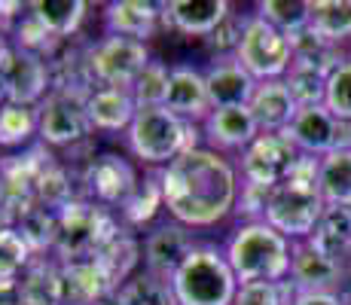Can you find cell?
I'll list each match as a JSON object with an SVG mask.
<instances>
[{
    "mask_svg": "<svg viewBox=\"0 0 351 305\" xmlns=\"http://www.w3.org/2000/svg\"><path fill=\"white\" fill-rule=\"evenodd\" d=\"M10 104V98H6V86H3V80H0V110Z\"/></svg>",
    "mask_w": 351,
    "mask_h": 305,
    "instance_id": "7dc6e473",
    "label": "cell"
},
{
    "mask_svg": "<svg viewBox=\"0 0 351 305\" xmlns=\"http://www.w3.org/2000/svg\"><path fill=\"white\" fill-rule=\"evenodd\" d=\"M296 159H300V150L287 138V132L260 134L241 156V174H245V183L278 186L293 171Z\"/></svg>",
    "mask_w": 351,
    "mask_h": 305,
    "instance_id": "8fae6325",
    "label": "cell"
},
{
    "mask_svg": "<svg viewBox=\"0 0 351 305\" xmlns=\"http://www.w3.org/2000/svg\"><path fill=\"white\" fill-rule=\"evenodd\" d=\"M205 86H208V98L211 107H247L256 92V80L235 58H217L205 73Z\"/></svg>",
    "mask_w": 351,
    "mask_h": 305,
    "instance_id": "ac0fdd59",
    "label": "cell"
},
{
    "mask_svg": "<svg viewBox=\"0 0 351 305\" xmlns=\"http://www.w3.org/2000/svg\"><path fill=\"white\" fill-rule=\"evenodd\" d=\"M235 61L256 83H269V80L287 77L290 64H293V46H290L287 34H281L275 25H269L260 16H251L245 25V34H241Z\"/></svg>",
    "mask_w": 351,
    "mask_h": 305,
    "instance_id": "52a82bcc",
    "label": "cell"
},
{
    "mask_svg": "<svg viewBox=\"0 0 351 305\" xmlns=\"http://www.w3.org/2000/svg\"><path fill=\"white\" fill-rule=\"evenodd\" d=\"M0 305H22L19 302V281H0Z\"/></svg>",
    "mask_w": 351,
    "mask_h": 305,
    "instance_id": "ee69618b",
    "label": "cell"
},
{
    "mask_svg": "<svg viewBox=\"0 0 351 305\" xmlns=\"http://www.w3.org/2000/svg\"><path fill=\"white\" fill-rule=\"evenodd\" d=\"M86 113H89L92 128L101 132H123L132 125L138 104H134L128 89H110V86H95L86 98Z\"/></svg>",
    "mask_w": 351,
    "mask_h": 305,
    "instance_id": "7402d4cb",
    "label": "cell"
},
{
    "mask_svg": "<svg viewBox=\"0 0 351 305\" xmlns=\"http://www.w3.org/2000/svg\"><path fill=\"white\" fill-rule=\"evenodd\" d=\"M199 244L193 241V229L180 223H162L144 239V272L171 284L174 272L184 266V260Z\"/></svg>",
    "mask_w": 351,
    "mask_h": 305,
    "instance_id": "4fadbf2b",
    "label": "cell"
},
{
    "mask_svg": "<svg viewBox=\"0 0 351 305\" xmlns=\"http://www.w3.org/2000/svg\"><path fill=\"white\" fill-rule=\"evenodd\" d=\"M159 208H165V199H162V183H159V171L150 174L138 183L132 195L125 199V205L119 208V217L128 223V226H144L156 217Z\"/></svg>",
    "mask_w": 351,
    "mask_h": 305,
    "instance_id": "4dcf8cb0",
    "label": "cell"
},
{
    "mask_svg": "<svg viewBox=\"0 0 351 305\" xmlns=\"http://www.w3.org/2000/svg\"><path fill=\"white\" fill-rule=\"evenodd\" d=\"M318 171H321L318 156L300 153L287 180L272 189V199H269L266 208V223L290 241L312 239L324 208H327L318 189Z\"/></svg>",
    "mask_w": 351,
    "mask_h": 305,
    "instance_id": "7a4b0ae2",
    "label": "cell"
},
{
    "mask_svg": "<svg viewBox=\"0 0 351 305\" xmlns=\"http://www.w3.org/2000/svg\"><path fill=\"white\" fill-rule=\"evenodd\" d=\"M19 302L22 305H64L62 266L56 260H34L19 278Z\"/></svg>",
    "mask_w": 351,
    "mask_h": 305,
    "instance_id": "603a6c76",
    "label": "cell"
},
{
    "mask_svg": "<svg viewBox=\"0 0 351 305\" xmlns=\"http://www.w3.org/2000/svg\"><path fill=\"white\" fill-rule=\"evenodd\" d=\"M83 183L89 202H98L104 208H123L141 180L134 174V168L128 165V159L117 153H101L86 165Z\"/></svg>",
    "mask_w": 351,
    "mask_h": 305,
    "instance_id": "7c38bea8",
    "label": "cell"
},
{
    "mask_svg": "<svg viewBox=\"0 0 351 305\" xmlns=\"http://www.w3.org/2000/svg\"><path fill=\"white\" fill-rule=\"evenodd\" d=\"M141 260H144V244L134 239V235H128L125 229L95 256V263L101 266V272H104L107 284H110L113 290H123L125 284L138 275Z\"/></svg>",
    "mask_w": 351,
    "mask_h": 305,
    "instance_id": "484cf974",
    "label": "cell"
},
{
    "mask_svg": "<svg viewBox=\"0 0 351 305\" xmlns=\"http://www.w3.org/2000/svg\"><path fill=\"white\" fill-rule=\"evenodd\" d=\"M40 132V113L37 107L25 104H6L0 110V147H25L34 134Z\"/></svg>",
    "mask_w": 351,
    "mask_h": 305,
    "instance_id": "1f68e13d",
    "label": "cell"
},
{
    "mask_svg": "<svg viewBox=\"0 0 351 305\" xmlns=\"http://www.w3.org/2000/svg\"><path fill=\"white\" fill-rule=\"evenodd\" d=\"M226 260L241 284H281L290 278L293 244L266 220L245 223L226 244Z\"/></svg>",
    "mask_w": 351,
    "mask_h": 305,
    "instance_id": "3957f363",
    "label": "cell"
},
{
    "mask_svg": "<svg viewBox=\"0 0 351 305\" xmlns=\"http://www.w3.org/2000/svg\"><path fill=\"white\" fill-rule=\"evenodd\" d=\"M315 250H321L324 256L342 263L348 269V254H351V208L327 205L315 226L312 239H308Z\"/></svg>",
    "mask_w": 351,
    "mask_h": 305,
    "instance_id": "cb8c5ba5",
    "label": "cell"
},
{
    "mask_svg": "<svg viewBox=\"0 0 351 305\" xmlns=\"http://www.w3.org/2000/svg\"><path fill=\"white\" fill-rule=\"evenodd\" d=\"M34 199H37L40 208H49V211H62V208H67L71 202H77L71 174H67L62 165L52 162V165L40 174L37 186H34Z\"/></svg>",
    "mask_w": 351,
    "mask_h": 305,
    "instance_id": "e575fe53",
    "label": "cell"
},
{
    "mask_svg": "<svg viewBox=\"0 0 351 305\" xmlns=\"http://www.w3.org/2000/svg\"><path fill=\"white\" fill-rule=\"evenodd\" d=\"M296 296L293 284H241L232 305H290Z\"/></svg>",
    "mask_w": 351,
    "mask_h": 305,
    "instance_id": "f35d334b",
    "label": "cell"
},
{
    "mask_svg": "<svg viewBox=\"0 0 351 305\" xmlns=\"http://www.w3.org/2000/svg\"><path fill=\"white\" fill-rule=\"evenodd\" d=\"M324 107H327L336 119H351V58L330 73Z\"/></svg>",
    "mask_w": 351,
    "mask_h": 305,
    "instance_id": "ab89813d",
    "label": "cell"
},
{
    "mask_svg": "<svg viewBox=\"0 0 351 305\" xmlns=\"http://www.w3.org/2000/svg\"><path fill=\"white\" fill-rule=\"evenodd\" d=\"M342 296V302H346V305H351V293H339Z\"/></svg>",
    "mask_w": 351,
    "mask_h": 305,
    "instance_id": "c3c4849f",
    "label": "cell"
},
{
    "mask_svg": "<svg viewBox=\"0 0 351 305\" xmlns=\"http://www.w3.org/2000/svg\"><path fill=\"white\" fill-rule=\"evenodd\" d=\"M318 189L324 205L351 208V150H336L321 159Z\"/></svg>",
    "mask_w": 351,
    "mask_h": 305,
    "instance_id": "f1b7e54d",
    "label": "cell"
},
{
    "mask_svg": "<svg viewBox=\"0 0 351 305\" xmlns=\"http://www.w3.org/2000/svg\"><path fill=\"white\" fill-rule=\"evenodd\" d=\"M19 235L25 239V244L31 247V254H43V250H56L58 241V211L34 205L28 214L19 223Z\"/></svg>",
    "mask_w": 351,
    "mask_h": 305,
    "instance_id": "d6a6232c",
    "label": "cell"
},
{
    "mask_svg": "<svg viewBox=\"0 0 351 305\" xmlns=\"http://www.w3.org/2000/svg\"><path fill=\"white\" fill-rule=\"evenodd\" d=\"M0 80L6 86V98L10 104H25V107H40V101L52 92V73L49 61L25 52L19 46H6L0 52Z\"/></svg>",
    "mask_w": 351,
    "mask_h": 305,
    "instance_id": "30bf717a",
    "label": "cell"
},
{
    "mask_svg": "<svg viewBox=\"0 0 351 305\" xmlns=\"http://www.w3.org/2000/svg\"><path fill=\"white\" fill-rule=\"evenodd\" d=\"M287 138L293 141V147L300 153L324 159V156L333 153V147H336V117L324 104L321 107H300V113H296L287 128Z\"/></svg>",
    "mask_w": 351,
    "mask_h": 305,
    "instance_id": "ffe728a7",
    "label": "cell"
},
{
    "mask_svg": "<svg viewBox=\"0 0 351 305\" xmlns=\"http://www.w3.org/2000/svg\"><path fill=\"white\" fill-rule=\"evenodd\" d=\"M86 98L80 92H49L40 101V141L49 147H73L86 141L92 122L86 113Z\"/></svg>",
    "mask_w": 351,
    "mask_h": 305,
    "instance_id": "9c48e42d",
    "label": "cell"
},
{
    "mask_svg": "<svg viewBox=\"0 0 351 305\" xmlns=\"http://www.w3.org/2000/svg\"><path fill=\"white\" fill-rule=\"evenodd\" d=\"M58 266H62L64 305H95L101 296L113 290L95 260L58 263Z\"/></svg>",
    "mask_w": 351,
    "mask_h": 305,
    "instance_id": "d4e9b609",
    "label": "cell"
},
{
    "mask_svg": "<svg viewBox=\"0 0 351 305\" xmlns=\"http://www.w3.org/2000/svg\"><path fill=\"white\" fill-rule=\"evenodd\" d=\"M327 73L318 71L312 64H302V61H293L285 77V86L293 95L296 107H321L324 98H327Z\"/></svg>",
    "mask_w": 351,
    "mask_h": 305,
    "instance_id": "f546056e",
    "label": "cell"
},
{
    "mask_svg": "<svg viewBox=\"0 0 351 305\" xmlns=\"http://www.w3.org/2000/svg\"><path fill=\"white\" fill-rule=\"evenodd\" d=\"M159 183L168 214L186 229L217 226L239 205L235 168L217 150L205 147L180 153L159 171Z\"/></svg>",
    "mask_w": 351,
    "mask_h": 305,
    "instance_id": "6da1fadb",
    "label": "cell"
},
{
    "mask_svg": "<svg viewBox=\"0 0 351 305\" xmlns=\"http://www.w3.org/2000/svg\"><path fill=\"white\" fill-rule=\"evenodd\" d=\"M31 263V247L19 235V229L0 226V281H19Z\"/></svg>",
    "mask_w": 351,
    "mask_h": 305,
    "instance_id": "8d00e7d4",
    "label": "cell"
},
{
    "mask_svg": "<svg viewBox=\"0 0 351 305\" xmlns=\"http://www.w3.org/2000/svg\"><path fill=\"white\" fill-rule=\"evenodd\" d=\"M123 232L110 208L89 199H77L58 211V241L56 263L95 260L117 235Z\"/></svg>",
    "mask_w": 351,
    "mask_h": 305,
    "instance_id": "5b68a950",
    "label": "cell"
},
{
    "mask_svg": "<svg viewBox=\"0 0 351 305\" xmlns=\"http://www.w3.org/2000/svg\"><path fill=\"white\" fill-rule=\"evenodd\" d=\"M348 269L342 263L324 256L308 241L293 244V263H290V284L296 293H333L342 287Z\"/></svg>",
    "mask_w": 351,
    "mask_h": 305,
    "instance_id": "5bb4252c",
    "label": "cell"
},
{
    "mask_svg": "<svg viewBox=\"0 0 351 305\" xmlns=\"http://www.w3.org/2000/svg\"><path fill=\"white\" fill-rule=\"evenodd\" d=\"M171 290L178 305H232L239 296V278L226 254L199 244L174 272Z\"/></svg>",
    "mask_w": 351,
    "mask_h": 305,
    "instance_id": "8992f818",
    "label": "cell"
},
{
    "mask_svg": "<svg viewBox=\"0 0 351 305\" xmlns=\"http://www.w3.org/2000/svg\"><path fill=\"white\" fill-rule=\"evenodd\" d=\"M232 16L226 0H171L162 3V22L190 37H208Z\"/></svg>",
    "mask_w": 351,
    "mask_h": 305,
    "instance_id": "9a60e30c",
    "label": "cell"
},
{
    "mask_svg": "<svg viewBox=\"0 0 351 305\" xmlns=\"http://www.w3.org/2000/svg\"><path fill=\"white\" fill-rule=\"evenodd\" d=\"M125 138L134 159L165 168L180 153L195 150L199 128H195V122L174 117L168 107H138Z\"/></svg>",
    "mask_w": 351,
    "mask_h": 305,
    "instance_id": "277c9868",
    "label": "cell"
},
{
    "mask_svg": "<svg viewBox=\"0 0 351 305\" xmlns=\"http://www.w3.org/2000/svg\"><path fill=\"white\" fill-rule=\"evenodd\" d=\"M245 25H247V19H241L239 12H232L217 31L208 34L205 43L217 52V58H235L239 43H241V34H245Z\"/></svg>",
    "mask_w": 351,
    "mask_h": 305,
    "instance_id": "60d3db41",
    "label": "cell"
},
{
    "mask_svg": "<svg viewBox=\"0 0 351 305\" xmlns=\"http://www.w3.org/2000/svg\"><path fill=\"white\" fill-rule=\"evenodd\" d=\"M119 293H123L125 305H178L171 284L159 281V278H153L147 272H138Z\"/></svg>",
    "mask_w": 351,
    "mask_h": 305,
    "instance_id": "74e56055",
    "label": "cell"
},
{
    "mask_svg": "<svg viewBox=\"0 0 351 305\" xmlns=\"http://www.w3.org/2000/svg\"><path fill=\"white\" fill-rule=\"evenodd\" d=\"M251 113L260 125V134H275V132H287L293 117L300 113L293 95L285 86V80H269V83H260L251 98Z\"/></svg>",
    "mask_w": 351,
    "mask_h": 305,
    "instance_id": "44dd1931",
    "label": "cell"
},
{
    "mask_svg": "<svg viewBox=\"0 0 351 305\" xmlns=\"http://www.w3.org/2000/svg\"><path fill=\"white\" fill-rule=\"evenodd\" d=\"M89 6L83 0H34L28 3V12L43 25L56 40H64L80 31Z\"/></svg>",
    "mask_w": 351,
    "mask_h": 305,
    "instance_id": "4316f807",
    "label": "cell"
},
{
    "mask_svg": "<svg viewBox=\"0 0 351 305\" xmlns=\"http://www.w3.org/2000/svg\"><path fill=\"white\" fill-rule=\"evenodd\" d=\"M348 275H351V254H348Z\"/></svg>",
    "mask_w": 351,
    "mask_h": 305,
    "instance_id": "681fc988",
    "label": "cell"
},
{
    "mask_svg": "<svg viewBox=\"0 0 351 305\" xmlns=\"http://www.w3.org/2000/svg\"><path fill=\"white\" fill-rule=\"evenodd\" d=\"M202 125H205V138L217 150H247L260 138V125L251 107H220L211 110V117Z\"/></svg>",
    "mask_w": 351,
    "mask_h": 305,
    "instance_id": "d6986e66",
    "label": "cell"
},
{
    "mask_svg": "<svg viewBox=\"0 0 351 305\" xmlns=\"http://www.w3.org/2000/svg\"><path fill=\"white\" fill-rule=\"evenodd\" d=\"M162 3L150 0H113L104 6V31L107 37H128L147 43L159 31Z\"/></svg>",
    "mask_w": 351,
    "mask_h": 305,
    "instance_id": "2e32d148",
    "label": "cell"
},
{
    "mask_svg": "<svg viewBox=\"0 0 351 305\" xmlns=\"http://www.w3.org/2000/svg\"><path fill=\"white\" fill-rule=\"evenodd\" d=\"M95 305H125V302H123V293H119V290H110V293H104Z\"/></svg>",
    "mask_w": 351,
    "mask_h": 305,
    "instance_id": "f6af8a7d",
    "label": "cell"
},
{
    "mask_svg": "<svg viewBox=\"0 0 351 305\" xmlns=\"http://www.w3.org/2000/svg\"><path fill=\"white\" fill-rule=\"evenodd\" d=\"M256 16L290 37L308 28V0H263L256 3Z\"/></svg>",
    "mask_w": 351,
    "mask_h": 305,
    "instance_id": "836d02e7",
    "label": "cell"
},
{
    "mask_svg": "<svg viewBox=\"0 0 351 305\" xmlns=\"http://www.w3.org/2000/svg\"><path fill=\"white\" fill-rule=\"evenodd\" d=\"M150 49L147 43L128 37H104L95 46L86 49V64L98 86H110V89H132V83L144 73L150 64Z\"/></svg>",
    "mask_w": 351,
    "mask_h": 305,
    "instance_id": "ba28073f",
    "label": "cell"
},
{
    "mask_svg": "<svg viewBox=\"0 0 351 305\" xmlns=\"http://www.w3.org/2000/svg\"><path fill=\"white\" fill-rule=\"evenodd\" d=\"M308 31L339 46L351 37V0H308Z\"/></svg>",
    "mask_w": 351,
    "mask_h": 305,
    "instance_id": "83f0119b",
    "label": "cell"
},
{
    "mask_svg": "<svg viewBox=\"0 0 351 305\" xmlns=\"http://www.w3.org/2000/svg\"><path fill=\"white\" fill-rule=\"evenodd\" d=\"M6 37H10V31H6V22L0 19V52H3L6 46H10V43H6Z\"/></svg>",
    "mask_w": 351,
    "mask_h": 305,
    "instance_id": "bcb514c9",
    "label": "cell"
},
{
    "mask_svg": "<svg viewBox=\"0 0 351 305\" xmlns=\"http://www.w3.org/2000/svg\"><path fill=\"white\" fill-rule=\"evenodd\" d=\"M168 80H171V67L162 61H150L138 80L132 83V98L138 107H165L168 98Z\"/></svg>",
    "mask_w": 351,
    "mask_h": 305,
    "instance_id": "d590c367",
    "label": "cell"
},
{
    "mask_svg": "<svg viewBox=\"0 0 351 305\" xmlns=\"http://www.w3.org/2000/svg\"><path fill=\"white\" fill-rule=\"evenodd\" d=\"M272 189L275 186L241 183V195H239V205H235V211H239L241 217H247V223L266 220V208H269V199H272Z\"/></svg>",
    "mask_w": 351,
    "mask_h": 305,
    "instance_id": "b9f144b4",
    "label": "cell"
},
{
    "mask_svg": "<svg viewBox=\"0 0 351 305\" xmlns=\"http://www.w3.org/2000/svg\"><path fill=\"white\" fill-rule=\"evenodd\" d=\"M290 305H346L339 293H296Z\"/></svg>",
    "mask_w": 351,
    "mask_h": 305,
    "instance_id": "7bdbcfd3",
    "label": "cell"
},
{
    "mask_svg": "<svg viewBox=\"0 0 351 305\" xmlns=\"http://www.w3.org/2000/svg\"><path fill=\"white\" fill-rule=\"evenodd\" d=\"M165 107L180 117L184 122H205L211 117V98H208L205 73L195 67H171V80H168V98Z\"/></svg>",
    "mask_w": 351,
    "mask_h": 305,
    "instance_id": "e0dca14e",
    "label": "cell"
}]
</instances>
